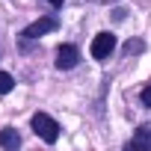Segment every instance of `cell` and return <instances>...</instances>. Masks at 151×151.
Here are the masks:
<instances>
[{"label":"cell","instance_id":"cell-1","mask_svg":"<svg viewBox=\"0 0 151 151\" xmlns=\"http://www.w3.org/2000/svg\"><path fill=\"white\" fill-rule=\"evenodd\" d=\"M33 130H36L45 142H56V136H59V124H56L50 116H45V113H36V116H33Z\"/></svg>","mask_w":151,"mask_h":151},{"label":"cell","instance_id":"cell-2","mask_svg":"<svg viewBox=\"0 0 151 151\" xmlns=\"http://www.w3.org/2000/svg\"><path fill=\"white\" fill-rule=\"evenodd\" d=\"M56 27H59V21H56L53 15H45V18L33 21V24H30V27H27L21 36H24V39H39V36H47V33H53Z\"/></svg>","mask_w":151,"mask_h":151},{"label":"cell","instance_id":"cell-3","mask_svg":"<svg viewBox=\"0 0 151 151\" xmlns=\"http://www.w3.org/2000/svg\"><path fill=\"white\" fill-rule=\"evenodd\" d=\"M89 50H92V56H95V59H107V56L116 50V36H113V33H98Z\"/></svg>","mask_w":151,"mask_h":151},{"label":"cell","instance_id":"cell-4","mask_svg":"<svg viewBox=\"0 0 151 151\" xmlns=\"http://www.w3.org/2000/svg\"><path fill=\"white\" fill-rule=\"evenodd\" d=\"M77 62H80V50L77 47H74V45H59V50H56V68L68 71Z\"/></svg>","mask_w":151,"mask_h":151},{"label":"cell","instance_id":"cell-5","mask_svg":"<svg viewBox=\"0 0 151 151\" xmlns=\"http://www.w3.org/2000/svg\"><path fill=\"white\" fill-rule=\"evenodd\" d=\"M0 148H21V133L15 127H3L0 130Z\"/></svg>","mask_w":151,"mask_h":151},{"label":"cell","instance_id":"cell-6","mask_svg":"<svg viewBox=\"0 0 151 151\" xmlns=\"http://www.w3.org/2000/svg\"><path fill=\"white\" fill-rule=\"evenodd\" d=\"M127 148H151V127H139L136 133H133V139L127 142Z\"/></svg>","mask_w":151,"mask_h":151},{"label":"cell","instance_id":"cell-7","mask_svg":"<svg viewBox=\"0 0 151 151\" xmlns=\"http://www.w3.org/2000/svg\"><path fill=\"white\" fill-rule=\"evenodd\" d=\"M12 89H15V80H12V74L0 71V95H9Z\"/></svg>","mask_w":151,"mask_h":151},{"label":"cell","instance_id":"cell-8","mask_svg":"<svg viewBox=\"0 0 151 151\" xmlns=\"http://www.w3.org/2000/svg\"><path fill=\"white\" fill-rule=\"evenodd\" d=\"M139 50H145V42H142V39H130V42L122 47V53H139Z\"/></svg>","mask_w":151,"mask_h":151},{"label":"cell","instance_id":"cell-9","mask_svg":"<svg viewBox=\"0 0 151 151\" xmlns=\"http://www.w3.org/2000/svg\"><path fill=\"white\" fill-rule=\"evenodd\" d=\"M139 101H142L145 107H151V83H148V86H145V89L139 92Z\"/></svg>","mask_w":151,"mask_h":151},{"label":"cell","instance_id":"cell-10","mask_svg":"<svg viewBox=\"0 0 151 151\" xmlns=\"http://www.w3.org/2000/svg\"><path fill=\"white\" fill-rule=\"evenodd\" d=\"M124 18H127L124 9H116V12H113V21H124Z\"/></svg>","mask_w":151,"mask_h":151},{"label":"cell","instance_id":"cell-11","mask_svg":"<svg viewBox=\"0 0 151 151\" xmlns=\"http://www.w3.org/2000/svg\"><path fill=\"white\" fill-rule=\"evenodd\" d=\"M47 3H50V6H62V0H47Z\"/></svg>","mask_w":151,"mask_h":151}]
</instances>
